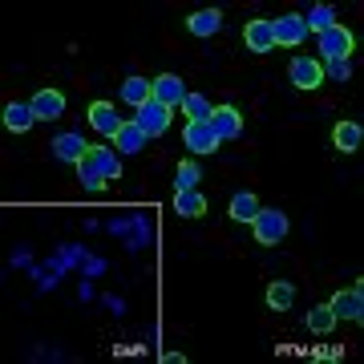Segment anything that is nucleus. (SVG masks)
Instances as JSON below:
<instances>
[{"instance_id":"obj_5","label":"nucleus","mask_w":364,"mask_h":364,"mask_svg":"<svg viewBox=\"0 0 364 364\" xmlns=\"http://www.w3.org/2000/svg\"><path fill=\"white\" fill-rule=\"evenodd\" d=\"M182 142H186V150H191V154H215V150H219V134L210 130V122H186V130H182Z\"/></svg>"},{"instance_id":"obj_19","label":"nucleus","mask_w":364,"mask_h":364,"mask_svg":"<svg viewBox=\"0 0 364 364\" xmlns=\"http://www.w3.org/2000/svg\"><path fill=\"white\" fill-rule=\"evenodd\" d=\"M73 170H77V182L90 191V195H102V191H105V174L97 170V162H93L90 154L81 158V162H73Z\"/></svg>"},{"instance_id":"obj_10","label":"nucleus","mask_w":364,"mask_h":364,"mask_svg":"<svg viewBox=\"0 0 364 364\" xmlns=\"http://www.w3.org/2000/svg\"><path fill=\"white\" fill-rule=\"evenodd\" d=\"M28 105H33V117H37V122H57V117L65 114V93L49 85V90L33 93V102Z\"/></svg>"},{"instance_id":"obj_24","label":"nucleus","mask_w":364,"mask_h":364,"mask_svg":"<svg viewBox=\"0 0 364 364\" xmlns=\"http://www.w3.org/2000/svg\"><path fill=\"white\" fill-rule=\"evenodd\" d=\"M332 25H336V9H332V4H312L308 16H304V28H308V33H328Z\"/></svg>"},{"instance_id":"obj_6","label":"nucleus","mask_w":364,"mask_h":364,"mask_svg":"<svg viewBox=\"0 0 364 364\" xmlns=\"http://www.w3.org/2000/svg\"><path fill=\"white\" fill-rule=\"evenodd\" d=\"M328 308H332V316L336 320H348V324H360L364 320V296H360V287H340L336 296L328 299Z\"/></svg>"},{"instance_id":"obj_28","label":"nucleus","mask_w":364,"mask_h":364,"mask_svg":"<svg viewBox=\"0 0 364 364\" xmlns=\"http://www.w3.org/2000/svg\"><path fill=\"white\" fill-rule=\"evenodd\" d=\"M352 77V57H344V61H324V81H344Z\"/></svg>"},{"instance_id":"obj_3","label":"nucleus","mask_w":364,"mask_h":364,"mask_svg":"<svg viewBox=\"0 0 364 364\" xmlns=\"http://www.w3.org/2000/svg\"><path fill=\"white\" fill-rule=\"evenodd\" d=\"M356 53V33H352L348 25H332L328 33H320V61H344V57H352Z\"/></svg>"},{"instance_id":"obj_13","label":"nucleus","mask_w":364,"mask_h":364,"mask_svg":"<svg viewBox=\"0 0 364 364\" xmlns=\"http://www.w3.org/2000/svg\"><path fill=\"white\" fill-rule=\"evenodd\" d=\"M146 142H150V138H146V134L138 130V122H122V130H117L114 138H109V146H114L117 154H142Z\"/></svg>"},{"instance_id":"obj_20","label":"nucleus","mask_w":364,"mask_h":364,"mask_svg":"<svg viewBox=\"0 0 364 364\" xmlns=\"http://www.w3.org/2000/svg\"><path fill=\"white\" fill-rule=\"evenodd\" d=\"M174 215H182V219H203L207 215V198L198 195V191H178L174 195Z\"/></svg>"},{"instance_id":"obj_11","label":"nucleus","mask_w":364,"mask_h":364,"mask_svg":"<svg viewBox=\"0 0 364 364\" xmlns=\"http://www.w3.org/2000/svg\"><path fill=\"white\" fill-rule=\"evenodd\" d=\"M364 142V130L360 122H352V117H340L336 126H332V146H336L340 154H356Z\"/></svg>"},{"instance_id":"obj_21","label":"nucleus","mask_w":364,"mask_h":364,"mask_svg":"<svg viewBox=\"0 0 364 364\" xmlns=\"http://www.w3.org/2000/svg\"><path fill=\"white\" fill-rule=\"evenodd\" d=\"M150 97H154V85H150L146 77H138V73H130L126 85H122V102H130L134 109H138V105H146Z\"/></svg>"},{"instance_id":"obj_2","label":"nucleus","mask_w":364,"mask_h":364,"mask_svg":"<svg viewBox=\"0 0 364 364\" xmlns=\"http://www.w3.org/2000/svg\"><path fill=\"white\" fill-rule=\"evenodd\" d=\"M287 77H291V85L304 90V93L324 90V61L312 57V53H299V57H291V65H287Z\"/></svg>"},{"instance_id":"obj_8","label":"nucleus","mask_w":364,"mask_h":364,"mask_svg":"<svg viewBox=\"0 0 364 364\" xmlns=\"http://www.w3.org/2000/svg\"><path fill=\"white\" fill-rule=\"evenodd\" d=\"M210 130L219 134V142H231L243 134V114H239V105H215V114H210Z\"/></svg>"},{"instance_id":"obj_12","label":"nucleus","mask_w":364,"mask_h":364,"mask_svg":"<svg viewBox=\"0 0 364 364\" xmlns=\"http://www.w3.org/2000/svg\"><path fill=\"white\" fill-rule=\"evenodd\" d=\"M150 85H154V102L170 105V109L186 102V85H182V77H178V73H158V77L150 81Z\"/></svg>"},{"instance_id":"obj_23","label":"nucleus","mask_w":364,"mask_h":364,"mask_svg":"<svg viewBox=\"0 0 364 364\" xmlns=\"http://www.w3.org/2000/svg\"><path fill=\"white\" fill-rule=\"evenodd\" d=\"M198 182H203V166L195 158H182L178 170H174V195L178 191H198Z\"/></svg>"},{"instance_id":"obj_7","label":"nucleus","mask_w":364,"mask_h":364,"mask_svg":"<svg viewBox=\"0 0 364 364\" xmlns=\"http://www.w3.org/2000/svg\"><path fill=\"white\" fill-rule=\"evenodd\" d=\"M272 33H275V45H284V49H299L308 41V28H304L299 13H284L279 21H272Z\"/></svg>"},{"instance_id":"obj_16","label":"nucleus","mask_w":364,"mask_h":364,"mask_svg":"<svg viewBox=\"0 0 364 364\" xmlns=\"http://www.w3.org/2000/svg\"><path fill=\"white\" fill-rule=\"evenodd\" d=\"M219 28H223L219 9H198V13L186 16V33H191V37H215Z\"/></svg>"},{"instance_id":"obj_27","label":"nucleus","mask_w":364,"mask_h":364,"mask_svg":"<svg viewBox=\"0 0 364 364\" xmlns=\"http://www.w3.org/2000/svg\"><path fill=\"white\" fill-rule=\"evenodd\" d=\"M182 114H186V122H210L215 105H210L203 93H186V102H182Z\"/></svg>"},{"instance_id":"obj_4","label":"nucleus","mask_w":364,"mask_h":364,"mask_svg":"<svg viewBox=\"0 0 364 364\" xmlns=\"http://www.w3.org/2000/svg\"><path fill=\"white\" fill-rule=\"evenodd\" d=\"M170 114H174L170 105H162V102H154V97H150L146 105H138V109H134V122H138V130H142L146 138H162V134L170 130Z\"/></svg>"},{"instance_id":"obj_1","label":"nucleus","mask_w":364,"mask_h":364,"mask_svg":"<svg viewBox=\"0 0 364 364\" xmlns=\"http://www.w3.org/2000/svg\"><path fill=\"white\" fill-rule=\"evenodd\" d=\"M287 231H291V219L279 207H259V215L251 219V235L259 247H279Z\"/></svg>"},{"instance_id":"obj_25","label":"nucleus","mask_w":364,"mask_h":364,"mask_svg":"<svg viewBox=\"0 0 364 364\" xmlns=\"http://www.w3.org/2000/svg\"><path fill=\"white\" fill-rule=\"evenodd\" d=\"M263 299H267V308H272V312H287V308L296 304V287L287 284V279H275Z\"/></svg>"},{"instance_id":"obj_9","label":"nucleus","mask_w":364,"mask_h":364,"mask_svg":"<svg viewBox=\"0 0 364 364\" xmlns=\"http://www.w3.org/2000/svg\"><path fill=\"white\" fill-rule=\"evenodd\" d=\"M243 45H247V53H272L275 49V33H272V21L267 16H255V21H247L243 25Z\"/></svg>"},{"instance_id":"obj_17","label":"nucleus","mask_w":364,"mask_h":364,"mask_svg":"<svg viewBox=\"0 0 364 364\" xmlns=\"http://www.w3.org/2000/svg\"><path fill=\"white\" fill-rule=\"evenodd\" d=\"M90 158L97 162V170L105 174V182H122V158L114 146H90Z\"/></svg>"},{"instance_id":"obj_15","label":"nucleus","mask_w":364,"mask_h":364,"mask_svg":"<svg viewBox=\"0 0 364 364\" xmlns=\"http://www.w3.org/2000/svg\"><path fill=\"white\" fill-rule=\"evenodd\" d=\"M90 126L97 134H105V138H114L122 130V117H117V109L109 102H90Z\"/></svg>"},{"instance_id":"obj_22","label":"nucleus","mask_w":364,"mask_h":364,"mask_svg":"<svg viewBox=\"0 0 364 364\" xmlns=\"http://www.w3.org/2000/svg\"><path fill=\"white\" fill-rule=\"evenodd\" d=\"M227 215H231L235 223H251L255 215H259V198L251 195V191H239V195H231V207H227Z\"/></svg>"},{"instance_id":"obj_14","label":"nucleus","mask_w":364,"mask_h":364,"mask_svg":"<svg viewBox=\"0 0 364 364\" xmlns=\"http://www.w3.org/2000/svg\"><path fill=\"white\" fill-rule=\"evenodd\" d=\"M53 158L57 162H81V158L90 154V142L81 138V134H61V138H53Z\"/></svg>"},{"instance_id":"obj_18","label":"nucleus","mask_w":364,"mask_h":364,"mask_svg":"<svg viewBox=\"0 0 364 364\" xmlns=\"http://www.w3.org/2000/svg\"><path fill=\"white\" fill-rule=\"evenodd\" d=\"M33 105H25V102H9L4 105V130H13V134H28L33 130Z\"/></svg>"},{"instance_id":"obj_26","label":"nucleus","mask_w":364,"mask_h":364,"mask_svg":"<svg viewBox=\"0 0 364 364\" xmlns=\"http://www.w3.org/2000/svg\"><path fill=\"white\" fill-rule=\"evenodd\" d=\"M304 328H308V332H316V336H328V332L336 328V316H332V308H328V304H316L312 312L304 316Z\"/></svg>"}]
</instances>
